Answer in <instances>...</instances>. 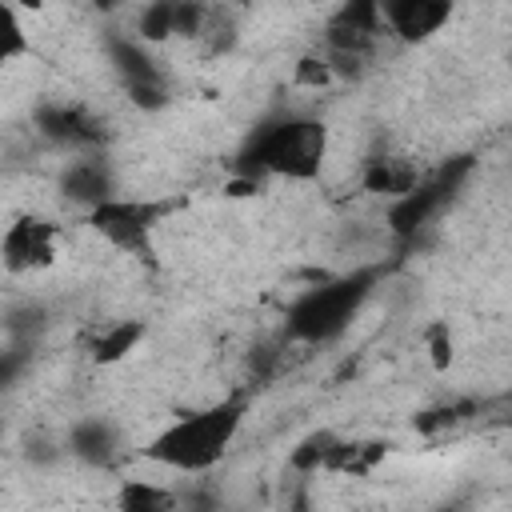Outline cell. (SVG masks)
Returning <instances> with one entry per match:
<instances>
[{"label": "cell", "instance_id": "14", "mask_svg": "<svg viewBox=\"0 0 512 512\" xmlns=\"http://www.w3.org/2000/svg\"><path fill=\"white\" fill-rule=\"evenodd\" d=\"M480 412H488V404L472 400V396H456V400H444V404H428L412 416V432L416 436H444L468 420H480Z\"/></svg>", "mask_w": 512, "mask_h": 512}, {"label": "cell", "instance_id": "3", "mask_svg": "<svg viewBox=\"0 0 512 512\" xmlns=\"http://www.w3.org/2000/svg\"><path fill=\"white\" fill-rule=\"evenodd\" d=\"M380 276H384V264H360L352 272L316 280L312 288H304L288 304L284 336L296 340V344H332V340H340L352 328L356 312L368 304Z\"/></svg>", "mask_w": 512, "mask_h": 512}, {"label": "cell", "instance_id": "19", "mask_svg": "<svg viewBox=\"0 0 512 512\" xmlns=\"http://www.w3.org/2000/svg\"><path fill=\"white\" fill-rule=\"evenodd\" d=\"M136 36L144 44H168L176 36V0H148L136 16Z\"/></svg>", "mask_w": 512, "mask_h": 512}, {"label": "cell", "instance_id": "26", "mask_svg": "<svg viewBox=\"0 0 512 512\" xmlns=\"http://www.w3.org/2000/svg\"><path fill=\"white\" fill-rule=\"evenodd\" d=\"M88 4H92L96 12H104V16H108V12H116V8L124 4V0H88Z\"/></svg>", "mask_w": 512, "mask_h": 512}, {"label": "cell", "instance_id": "6", "mask_svg": "<svg viewBox=\"0 0 512 512\" xmlns=\"http://www.w3.org/2000/svg\"><path fill=\"white\" fill-rule=\"evenodd\" d=\"M380 36H388L380 0H340L324 24V52H328L336 76L356 80Z\"/></svg>", "mask_w": 512, "mask_h": 512}, {"label": "cell", "instance_id": "27", "mask_svg": "<svg viewBox=\"0 0 512 512\" xmlns=\"http://www.w3.org/2000/svg\"><path fill=\"white\" fill-rule=\"evenodd\" d=\"M16 8H28V12H40L44 8V0H12Z\"/></svg>", "mask_w": 512, "mask_h": 512}, {"label": "cell", "instance_id": "4", "mask_svg": "<svg viewBox=\"0 0 512 512\" xmlns=\"http://www.w3.org/2000/svg\"><path fill=\"white\" fill-rule=\"evenodd\" d=\"M472 168H476L472 156H452V160H444L436 172H428L408 196L388 200V208H384V224H388L392 240H396L400 248L416 244L420 232H424V228H428V224H432V220L460 196V188L468 184Z\"/></svg>", "mask_w": 512, "mask_h": 512}, {"label": "cell", "instance_id": "13", "mask_svg": "<svg viewBox=\"0 0 512 512\" xmlns=\"http://www.w3.org/2000/svg\"><path fill=\"white\" fill-rule=\"evenodd\" d=\"M104 56L112 64V72L120 76V84H148V80H168V72L156 64L152 44H144L136 32H108L104 36Z\"/></svg>", "mask_w": 512, "mask_h": 512}, {"label": "cell", "instance_id": "17", "mask_svg": "<svg viewBox=\"0 0 512 512\" xmlns=\"http://www.w3.org/2000/svg\"><path fill=\"white\" fill-rule=\"evenodd\" d=\"M336 440H340V432H332V428H312L308 436H300V440L292 444V452H288V472H296V476H316V472H324V464H328Z\"/></svg>", "mask_w": 512, "mask_h": 512}, {"label": "cell", "instance_id": "10", "mask_svg": "<svg viewBox=\"0 0 512 512\" xmlns=\"http://www.w3.org/2000/svg\"><path fill=\"white\" fill-rule=\"evenodd\" d=\"M388 36L400 44H424L432 40L456 12V0H380Z\"/></svg>", "mask_w": 512, "mask_h": 512}, {"label": "cell", "instance_id": "11", "mask_svg": "<svg viewBox=\"0 0 512 512\" xmlns=\"http://www.w3.org/2000/svg\"><path fill=\"white\" fill-rule=\"evenodd\" d=\"M64 444H68V456L88 464V468H112L120 460V428L104 416H84V420H72L68 432H64Z\"/></svg>", "mask_w": 512, "mask_h": 512}, {"label": "cell", "instance_id": "24", "mask_svg": "<svg viewBox=\"0 0 512 512\" xmlns=\"http://www.w3.org/2000/svg\"><path fill=\"white\" fill-rule=\"evenodd\" d=\"M28 464H36V468H52L60 456H68V444L60 440V444H52V440H44V436H36V440H28Z\"/></svg>", "mask_w": 512, "mask_h": 512}, {"label": "cell", "instance_id": "25", "mask_svg": "<svg viewBox=\"0 0 512 512\" xmlns=\"http://www.w3.org/2000/svg\"><path fill=\"white\" fill-rule=\"evenodd\" d=\"M260 176H248V172H236L228 184H224V196H232V200H244V196H256L260 192Z\"/></svg>", "mask_w": 512, "mask_h": 512}, {"label": "cell", "instance_id": "5", "mask_svg": "<svg viewBox=\"0 0 512 512\" xmlns=\"http://www.w3.org/2000/svg\"><path fill=\"white\" fill-rule=\"evenodd\" d=\"M180 204L176 200H132V196H112L96 208L84 212L88 228L100 232L116 252H128L144 264H156L152 252V236L164 224V216H172Z\"/></svg>", "mask_w": 512, "mask_h": 512}, {"label": "cell", "instance_id": "18", "mask_svg": "<svg viewBox=\"0 0 512 512\" xmlns=\"http://www.w3.org/2000/svg\"><path fill=\"white\" fill-rule=\"evenodd\" d=\"M176 504H180V496L152 480H124L116 492V508H124V512H168Z\"/></svg>", "mask_w": 512, "mask_h": 512}, {"label": "cell", "instance_id": "12", "mask_svg": "<svg viewBox=\"0 0 512 512\" xmlns=\"http://www.w3.org/2000/svg\"><path fill=\"white\" fill-rule=\"evenodd\" d=\"M420 180H424L420 164L408 160V156H396V152H376V156H368L364 168H360V192H368V196H376V200H384V204L408 196Z\"/></svg>", "mask_w": 512, "mask_h": 512}, {"label": "cell", "instance_id": "15", "mask_svg": "<svg viewBox=\"0 0 512 512\" xmlns=\"http://www.w3.org/2000/svg\"><path fill=\"white\" fill-rule=\"evenodd\" d=\"M144 332H148V324L144 320H136V316H128V320H112L108 328H100L96 336H92V364H100V368H108V364H120V360H128L132 352H136V344L144 340Z\"/></svg>", "mask_w": 512, "mask_h": 512}, {"label": "cell", "instance_id": "21", "mask_svg": "<svg viewBox=\"0 0 512 512\" xmlns=\"http://www.w3.org/2000/svg\"><path fill=\"white\" fill-rule=\"evenodd\" d=\"M424 352H428L432 372H448V368H452V360H456V340H452L448 320H432V324L424 328Z\"/></svg>", "mask_w": 512, "mask_h": 512}, {"label": "cell", "instance_id": "9", "mask_svg": "<svg viewBox=\"0 0 512 512\" xmlns=\"http://www.w3.org/2000/svg\"><path fill=\"white\" fill-rule=\"evenodd\" d=\"M56 188L68 204L76 208H96L112 196H120V184H116V168L112 160L104 156V148H92V152H72V160L60 168L56 176Z\"/></svg>", "mask_w": 512, "mask_h": 512}, {"label": "cell", "instance_id": "7", "mask_svg": "<svg viewBox=\"0 0 512 512\" xmlns=\"http://www.w3.org/2000/svg\"><path fill=\"white\" fill-rule=\"evenodd\" d=\"M32 132L68 152H92L108 144L104 120L76 100H40L32 108Z\"/></svg>", "mask_w": 512, "mask_h": 512}, {"label": "cell", "instance_id": "22", "mask_svg": "<svg viewBox=\"0 0 512 512\" xmlns=\"http://www.w3.org/2000/svg\"><path fill=\"white\" fill-rule=\"evenodd\" d=\"M20 56H32V40L24 36V24H20V16H16V4L8 0V4H4V40H0V60H4V64H12V60H20Z\"/></svg>", "mask_w": 512, "mask_h": 512}, {"label": "cell", "instance_id": "2", "mask_svg": "<svg viewBox=\"0 0 512 512\" xmlns=\"http://www.w3.org/2000/svg\"><path fill=\"white\" fill-rule=\"evenodd\" d=\"M328 160V124L308 112H276L260 120L236 152V172L280 176V180H320Z\"/></svg>", "mask_w": 512, "mask_h": 512}, {"label": "cell", "instance_id": "1", "mask_svg": "<svg viewBox=\"0 0 512 512\" xmlns=\"http://www.w3.org/2000/svg\"><path fill=\"white\" fill-rule=\"evenodd\" d=\"M248 404H252V392L248 388H232L228 396H220V400H212L204 408L180 412L168 428H160L144 444L140 456L160 464V468L200 476V472L216 468L224 460V452L236 444V436L244 428V416H248Z\"/></svg>", "mask_w": 512, "mask_h": 512}, {"label": "cell", "instance_id": "23", "mask_svg": "<svg viewBox=\"0 0 512 512\" xmlns=\"http://www.w3.org/2000/svg\"><path fill=\"white\" fill-rule=\"evenodd\" d=\"M124 96H128V104H136L140 112H160V108H168V100H172V84H168V80L128 84Z\"/></svg>", "mask_w": 512, "mask_h": 512}, {"label": "cell", "instance_id": "8", "mask_svg": "<svg viewBox=\"0 0 512 512\" xmlns=\"http://www.w3.org/2000/svg\"><path fill=\"white\" fill-rule=\"evenodd\" d=\"M60 256V224L48 216H16L4 228L0 240V260L12 276H28V272H44L52 268Z\"/></svg>", "mask_w": 512, "mask_h": 512}, {"label": "cell", "instance_id": "20", "mask_svg": "<svg viewBox=\"0 0 512 512\" xmlns=\"http://www.w3.org/2000/svg\"><path fill=\"white\" fill-rule=\"evenodd\" d=\"M336 80H340V76H336L328 52H304V56L292 64V84H296V88L320 92V88H332Z\"/></svg>", "mask_w": 512, "mask_h": 512}, {"label": "cell", "instance_id": "16", "mask_svg": "<svg viewBox=\"0 0 512 512\" xmlns=\"http://www.w3.org/2000/svg\"><path fill=\"white\" fill-rule=\"evenodd\" d=\"M388 440H348V436H340L336 440V448H332V456H328V464H324V472H340V476H372L376 472V464L388 456Z\"/></svg>", "mask_w": 512, "mask_h": 512}]
</instances>
